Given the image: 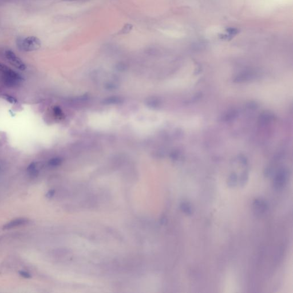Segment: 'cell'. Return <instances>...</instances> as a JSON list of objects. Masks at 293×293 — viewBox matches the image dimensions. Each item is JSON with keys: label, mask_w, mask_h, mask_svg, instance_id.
<instances>
[{"label": "cell", "mask_w": 293, "mask_h": 293, "mask_svg": "<svg viewBox=\"0 0 293 293\" xmlns=\"http://www.w3.org/2000/svg\"><path fill=\"white\" fill-rule=\"evenodd\" d=\"M18 48L24 52H32L40 49L41 46L40 40L35 36L18 38L17 40Z\"/></svg>", "instance_id": "cell-1"}, {"label": "cell", "mask_w": 293, "mask_h": 293, "mask_svg": "<svg viewBox=\"0 0 293 293\" xmlns=\"http://www.w3.org/2000/svg\"><path fill=\"white\" fill-rule=\"evenodd\" d=\"M288 171L285 168H281L277 172L274 180V187L276 190H280L284 187L288 179Z\"/></svg>", "instance_id": "cell-2"}, {"label": "cell", "mask_w": 293, "mask_h": 293, "mask_svg": "<svg viewBox=\"0 0 293 293\" xmlns=\"http://www.w3.org/2000/svg\"><path fill=\"white\" fill-rule=\"evenodd\" d=\"M5 56L8 60L9 61L13 66L21 71H24L26 69V65L24 62L22 61L17 55L11 50H8L5 52Z\"/></svg>", "instance_id": "cell-3"}, {"label": "cell", "mask_w": 293, "mask_h": 293, "mask_svg": "<svg viewBox=\"0 0 293 293\" xmlns=\"http://www.w3.org/2000/svg\"><path fill=\"white\" fill-rule=\"evenodd\" d=\"M0 72L3 73L4 77H9L18 81H20L23 80L22 77L18 73L2 63H0Z\"/></svg>", "instance_id": "cell-4"}, {"label": "cell", "mask_w": 293, "mask_h": 293, "mask_svg": "<svg viewBox=\"0 0 293 293\" xmlns=\"http://www.w3.org/2000/svg\"><path fill=\"white\" fill-rule=\"evenodd\" d=\"M29 220L27 218H17L16 219L13 220L12 221L9 222V223H6L5 224L3 227L4 230H8V229H11L12 228H14L18 226H20L22 225L26 224L29 222Z\"/></svg>", "instance_id": "cell-5"}, {"label": "cell", "mask_w": 293, "mask_h": 293, "mask_svg": "<svg viewBox=\"0 0 293 293\" xmlns=\"http://www.w3.org/2000/svg\"><path fill=\"white\" fill-rule=\"evenodd\" d=\"M254 211L257 215H261L268 209V205L265 201L262 199H256L253 204Z\"/></svg>", "instance_id": "cell-6"}, {"label": "cell", "mask_w": 293, "mask_h": 293, "mask_svg": "<svg viewBox=\"0 0 293 293\" xmlns=\"http://www.w3.org/2000/svg\"><path fill=\"white\" fill-rule=\"evenodd\" d=\"M254 76V73H253L249 71L243 72L242 73H239L234 79V81L237 83H241L246 82L247 81L250 80Z\"/></svg>", "instance_id": "cell-7"}, {"label": "cell", "mask_w": 293, "mask_h": 293, "mask_svg": "<svg viewBox=\"0 0 293 293\" xmlns=\"http://www.w3.org/2000/svg\"><path fill=\"white\" fill-rule=\"evenodd\" d=\"M274 118V116L269 113H263L262 115H260L259 118V122L260 123V124L265 125L268 124L271 122Z\"/></svg>", "instance_id": "cell-8"}, {"label": "cell", "mask_w": 293, "mask_h": 293, "mask_svg": "<svg viewBox=\"0 0 293 293\" xmlns=\"http://www.w3.org/2000/svg\"><path fill=\"white\" fill-rule=\"evenodd\" d=\"M180 209L187 215H191L193 213V209L191 205L187 202H183L180 205Z\"/></svg>", "instance_id": "cell-9"}, {"label": "cell", "mask_w": 293, "mask_h": 293, "mask_svg": "<svg viewBox=\"0 0 293 293\" xmlns=\"http://www.w3.org/2000/svg\"><path fill=\"white\" fill-rule=\"evenodd\" d=\"M27 171L32 176H36L38 172L37 169L36 164L35 162L31 163L28 167Z\"/></svg>", "instance_id": "cell-10"}, {"label": "cell", "mask_w": 293, "mask_h": 293, "mask_svg": "<svg viewBox=\"0 0 293 293\" xmlns=\"http://www.w3.org/2000/svg\"><path fill=\"white\" fill-rule=\"evenodd\" d=\"M237 179H238L237 175L235 173H232V174H231L228 180L229 186L231 187H235L237 184V180H238Z\"/></svg>", "instance_id": "cell-11"}, {"label": "cell", "mask_w": 293, "mask_h": 293, "mask_svg": "<svg viewBox=\"0 0 293 293\" xmlns=\"http://www.w3.org/2000/svg\"><path fill=\"white\" fill-rule=\"evenodd\" d=\"M236 115H237V112L235 110H232L229 112L225 115L224 120H225L226 121H230L232 119H234L235 117H236Z\"/></svg>", "instance_id": "cell-12"}, {"label": "cell", "mask_w": 293, "mask_h": 293, "mask_svg": "<svg viewBox=\"0 0 293 293\" xmlns=\"http://www.w3.org/2000/svg\"><path fill=\"white\" fill-rule=\"evenodd\" d=\"M226 32L229 34V35L224 36L225 37H224V39H226V38L229 39V37H230L229 36L232 37L233 36L236 35L238 33V30L236 28H229L226 29Z\"/></svg>", "instance_id": "cell-13"}, {"label": "cell", "mask_w": 293, "mask_h": 293, "mask_svg": "<svg viewBox=\"0 0 293 293\" xmlns=\"http://www.w3.org/2000/svg\"><path fill=\"white\" fill-rule=\"evenodd\" d=\"M2 97L6 100L8 102L11 103V104H16L17 103V100L16 98H13L12 96L7 95V94H4L2 95Z\"/></svg>", "instance_id": "cell-14"}, {"label": "cell", "mask_w": 293, "mask_h": 293, "mask_svg": "<svg viewBox=\"0 0 293 293\" xmlns=\"http://www.w3.org/2000/svg\"><path fill=\"white\" fill-rule=\"evenodd\" d=\"M61 160L59 158H54V159H51L49 160V166L51 167H56L60 164L61 163Z\"/></svg>", "instance_id": "cell-15"}, {"label": "cell", "mask_w": 293, "mask_h": 293, "mask_svg": "<svg viewBox=\"0 0 293 293\" xmlns=\"http://www.w3.org/2000/svg\"><path fill=\"white\" fill-rule=\"evenodd\" d=\"M247 178H248L247 173L244 172L242 173L241 178V184L242 186H243L244 184L246 183L247 181Z\"/></svg>", "instance_id": "cell-16"}, {"label": "cell", "mask_w": 293, "mask_h": 293, "mask_svg": "<svg viewBox=\"0 0 293 293\" xmlns=\"http://www.w3.org/2000/svg\"><path fill=\"white\" fill-rule=\"evenodd\" d=\"M18 273H19V274H20L21 277H24L25 278H28V279H29V278H32V275H31V274H29V272H28L24 271H19V272H18Z\"/></svg>", "instance_id": "cell-17"}, {"label": "cell", "mask_w": 293, "mask_h": 293, "mask_svg": "<svg viewBox=\"0 0 293 293\" xmlns=\"http://www.w3.org/2000/svg\"><path fill=\"white\" fill-rule=\"evenodd\" d=\"M247 107L248 108L250 109H251V110H255L258 107V105L256 104V103H254V102H251V103H248L247 104Z\"/></svg>", "instance_id": "cell-18"}, {"label": "cell", "mask_w": 293, "mask_h": 293, "mask_svg": "<svg viewBox=\"0 0 293 293\" xmlns=\"http://www.w3.org/2000/svg\"><path fill=\"white\" fill-rule=\"evenodd\" d=\"M239 159H240V160L244 164H246L247 163V159L246 158H245L243 155H241L240 157H239Z\"/></svg>", "instance_id": "cell-19"}, {"label": "cell", "mask_w": 293, "mask_h": 293, "mask_svg": "<svg viewBox=\"0 0 293 293\" xmlns=\"http://www.w3.org/2000/svg\"><path fill=\"white\" fill-rule=\"evenodd\" d=\"M54 194V190H50L47 194V197H52Z\"/></svg>", "instance_id": "cell-20"}, {"label": "cell", "mask_w": 293, "mask_h": 293, "mask_svg": "<svg viewBox=\"0 0 293 293\" xmlns=\"http://www.w3.org/2000/svg\"><path fill=\"white\" fill-rule=\"evenodd\" d=\"M62 1H75V0H62Z\"/></svg>", "instance_id": "cell-21"}, {"label": "cell", "mask_w": 293, "mask_h": 293, "mask_svg": "<svg viewBox=\"0 0 293 293\" xmlns=\"http://www.w3.org/2000/svg\"><path fill=\"white\" fill-rule=\"evenodd\" d=\"M0 170H1V167H0Z\"/></svg>", "instance_id": "cell-22"}]
</instances>
